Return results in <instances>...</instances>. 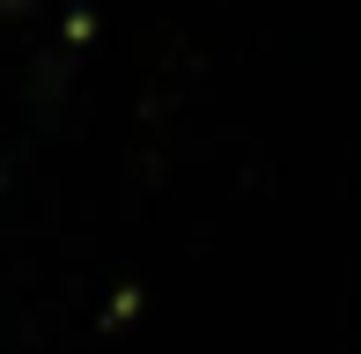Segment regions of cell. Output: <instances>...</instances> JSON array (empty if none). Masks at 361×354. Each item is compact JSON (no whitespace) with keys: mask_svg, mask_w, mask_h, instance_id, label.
I'll use <instances>...</instances> for the list:
<instances>
[{"mask_svg":"<svg viewBox=\"0 0 361 354\" xmlns=\"http://www.w3.org/2000/svg\"><path fill=\"white\" fill-rule=\"evenodd\" d=\"M15 8H30V0H0V15H15Z\"/></svg>","mask_w":361,"mask_h":354,"instance_id":"6da1fadb","label":"cell"}]
</instances>
